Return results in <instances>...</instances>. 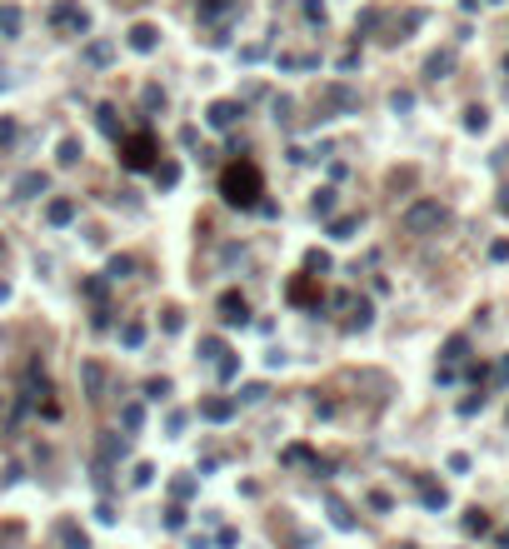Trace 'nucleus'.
<instances>
[{
  "label": "nucleus",
  "instance_id": "obj_1",
  "mask_svg": "<svg viewBox=\"0 0 509 549\" xmlns=\"http://www.w3.org/2000/svg\"><path fill=\"white\" fill-rule=\"evenodd\" d=\"M220 195H225L230 205H240V210L260 205V170H254V160L230 165V170L220 175Z\"/></svg>",
  "mask_w": 509,
  "mask_h": 549
},
{
  "label": "nucleus",
  "instance_id": "obj_2",
  "mask_svg": "<svg viewBox=\"0 0 509 549\" xmlns=\"http://www.w3.org/2000/svg\"><path fill=\"white\" fill-rule=\"evenodd\" d=\"M399 220H405V235H439V230L450 225V210L439 200H415Z\"/></svg>",
  "mask_w": 509,
  "mask_h": 549
},
{
  "label": "nucleus",
  "instance_id": "obj_3",
  "mask_svg": "<svg viewBox=\"0 0 509 549\" xmlns=\"http://www.w3.org/2000/svg\"><path fill=\"white\" fill-rule=\"evenodd\" d=\"M50 26L70 30V35H85V30H90V15H85L75 0H55V6H50Z\"/></svg>",
  "mask_w": 509,
  "mask_h": 549
},
{
  "label": "nucleus",
  "instance_id": "obj_4",
  "mask_svg": "<svg viewBox=\"0 0 509 549\" xmlns=\"http://www.w3.org/2000/svg\"><path fill=\"white\" fill-rule=\"evenodd\" d=\"M120 160H125V170H150L155 165V140L150 135H130L120 145Z\"/></svg>",
  "mask_w": 509,
  "mask_h": 549
},
{
  "label": "nucleus",
  "instance_id": "obj_5",
  "mask_svg": "<svg viewBox=\"0 0 509 549\" xmlns=\"http://www.w3.org/2000/svg\"><path fill=\"white\" fill-rule=\"evenodd\" d=\"M320 100H325V110H335V115H350V110H359V95L345 86V80H330V86L320 90Z\"/></svg>",
  "mask_w": 509,
  "mask_h": 549
},
{
  "label": "nucleus",
  "instance_id": "obj_6",
  "mask_svg": "<svg viewBox=\"0 0 509 549\" xmlns=\"http://www.w3.org/2000/svg\"><path fill=\"white\" fill-rule=\"evenodd\" d=\"M240 115H245V105H240V100H215V105L205 110V120L215 125V130H235Z\"/></svg>",
  "mask_w": 509,
  "mask_h": 549
},
{
  "label": "nucleus",
  "instance_id": "obj_7",
  "mask_svg": "<svg viewBox=\"0 0 509 549\" xmlns=\"http://www.w3.org/2000/svg\"><path fill=\"white\" fill-rule=\"evenodd\" d=\"M220 320H225V325H245V320H250V300H245L240 290H225V295H220Z\"/></svg>",
  "mask_w": 509,
  "mask_h": 549
},
{
  "label": "nucleus",
  "instance_id": "obj_8",
  "mask_svg": "<svg viewBox=\"0 0 509 549\" xmlns=\"http://www.w3.org/2000/svg\"><path fill=\"white\" fill-rule=\"evenodd\" d=\"M46 190H50V175L46 170H26V175L15 180V200H40Z\"/></svg>",
  "mask_w": 509,
  "mask_h": 549
},
{
  "label": "nucleus",
  "instance_id": "obj_9",
  "mask_svg": "<svg viewBox=\"0 0 509 549\" xmlns=\"http://www.w3.org/2000/svg\"><path fill=\"white\" fill-rule=\"evenodd\" d=\"M155 46H160V30H155V26H145V20H140V26H130V50L150 55Z\"/></svg>",
  "mask_w": 509,
  "mask_h": 549
},
{
  "label": "nucleus",
  "instance_id": "obj_10",
  "mask_svg": "<svg viewBox=\"0 0 509 549\" xmlns=\"http://www.w3.org/2000/svg\"><path fill=\"white\" fill-rule=\"evenodd\" d=\"M200 415L210 419V425H225V419L235 415V399H205V405H200Z\"/></svg>",
  "mask_w": 509,
  "mask_h": 549
},
{
  "label": "nucleus",
  "instance_id": "obj_11",
  "mask_svg": "<svg viewBox=\"0 0 509 549\" xmlns=\"http://www.w3.org/2000/svg\"><path fill=\"white\" fill-rule=\"evenodd\" d=\"M419 499L430 504V510H444V504H450V495H444V484H435V479H419Z\"/></svg>",
  "mask_w": 509,
  "mask_h": 549
},
{
  "label": "nucleus",
  "instance_id": "obj_12",
  "mask_svg": "<svg viewBox=\"0 0 509 549\" xmlns=\"http://www.w3.org/2000/svg\"><path fill=\"white\" fill-rule=\"evenodd\" d=\"M46 220H50V225H70V220H75V200H50V205H46Z\"/></svg>",
  "mask_w": 509,
  "mask_h": 549
},
{
  "label": "nucleus",
  "instance_id": "obj_13",
  "mask_svg": "<svg viewBox=\"0 0 509 549\" xmlns=\"http://www.w3.org/2000/svg\"><path fill=\"white\" fill-rule=\"evenodd\" d=\"M359 225H365V215H339V220H330V235L335 240H350Z\"/></svg>",
  "mask_w": 509,
  "mask_h": 549
},
{
  "label": "nucleus",
  "instance_id": "obj_14",
  "mask_svg": "<svg viewBox=\"0 0 509 549\" xmlns=\"http://www.w3.org/2000/svg\"><path fill=\"white\" fill-rule=\"evenodd\" d=\"M225 10H240V0H200V20H220Z\"/></svg>",
  "mask_w": 509,
  "mask_h": 549
},
{
  "label": "nucleus",
  "instance_id": "obj_15",
  "mask_svg": "<svg viewBox=\"0 0 509 549\" xmlns=\"http://www.w3.org/2000/svg\"><path fill=\"white\" fill-rule=\"evenodd\" d=\"M450 66H455V55H450V50H439V55H430L424 75H430V80H444V75H450Z\"/></svg>",
  "mask_w": 509,
  "mask_h": 549
},
{
  "label": "nucleus",
  "instance_id": "obj_16",
  "mask_svg": "<svg viewBox=\"0 0 509 549\" xmlns=\"http://www.w3.org/2000/svg\"><path fill=\"white\" fill-rule=\"evenodd\" d=\"M484 125H490V110H484V105H470V110H464V130H484Z\"/></svg>",
  "mask_w": 509,
  "mask_h": 549
},
{
  "label": "nucleus",
  "instance_id": "obj_17",
  "mask_svg": "<svg viewBox=\"0 0 509 549\" xmlns=\"http://www.w3.org/2000/svg\"><path fill=\"white\" fill-rule=\"evenodd\" d=\"M320 55H280V70H315Z\"/></svg>",
  "mask_w": 509,
  "mask_h": 549
},
{
  "label": "nucleus",
  "instance_id": "obj_18",
  "mask_svg": "<svg viewBox=\"0 0 509 549\" xmlns=\"http://www.w3.org/2000/svg\"><path fill=\"white\" fill-rule=\"evenodd\" d=\"M335 205H339V195H335V190H320V195H315V215H320V220H330V215H335Z\"/></svg>",
  "mask_w": 509,
  "mask_h": 549
},
{
  "label": "nucleus",
  "instance_id": "obj_19",
  "mask_svg": "<svg viewBox=\"0 0 509 549\" xmlns=\"http://www.w3.org/2000/svg\"><path fill=\"white\" fill-rule=\"evenodd\" d=\"M85 390H90V399H100V390H105V370L100 365H85Z\"/></svg>",
  "mask_w": 509,
  "mask_h": 549
},
{
  "label": "nucleus",
  "instance_id": "obj_20",
  "mask_svg": "<svg viewBox=\"0 0 509 549\" xmlns=\"http://www.w3.org/2000/svg\"><path fill=\"white\" fill-rule=\"evenodd\" d=\"M464 355H470V340H464V335H455V340L444 345V365H455V360H464Z\"/></svg>",
  "mask_w": 509,
  "mask_h": 549
},
{
  "label": "nucleus",
  "instance_id": "obj_21",
  "mask_svg": "<svg viewBox=\"0 0 509 549\" xmlns=\"http://www.w3.org/2000/svg\"><path fill=\"white\" fill-rule=\"evenodd\" d=\"M200 350H205V355H200V360H210V365H220V360H225V355H230V350H225V340H215V335H210V340H205Z\"/></svg>",
  "mask_w": 509,
  "mask_h": 549
},
{
  "label": "nucleus",
  "instance_id": "obj_22",
  "mask_svg": "<svg viewBox=\"0 0 509 549\" xmlns=\"http://www.w3.org/2000/svg\"><path fill=\"white\" fill-rule=\"evenodd\" d=\"M110 55H115V50L105 46V40H90V46H85V60H90V66H105Z\"/></svg>",
  "mask_w": 509,
  "mask_h": 549
},
{
  "label": "nucleus",
  "instance_id": "obj_23",
  "mask_svg": "<svg viewBox=\"0 0 509 549\" xmlns=\"http://www.w3.org/2000/svg\"><path fill=\"white\" fill-rule=\"evenodd\" d=\"M330 519L339 524V530H355V515H350V510H345L339 499H330Z\"/></svg>",
  "mask_w": 509,
  "mask_h": 549
},
{
  "label": "nucleus",
  "instance_id": "obj_24",
  "mask_svg": "<svg viewBox=\"0 0 509 549\" xmlns=\"http://www.w3.org/2000/svg\"><path fill=\"white\" fill-rule=\"evenodd\" d=\"M120 340H125V345L135 350V345L145 340V325H140V320H125V330H120Z\"/></svg>",
  "mask_w": 509,
  "mask_h": 549
},
{
  "label": "nucleus",
  "instance_id": "obj_25",
  "mask_svg": "<svg viewBox=\"0 0 509 549\" xmlns=\"http://www.w3.org/2000/svg\"><path fill=\"white\" fill-rule=\"evenodd\" d=\"M120 425H125V430H140V425H145V410H140V405H125V410H120Z\"/></svg>",
  "mask_w": 509,
  "mask_h": 549
},
{
  "label": "nucleus",
  "instance_id": "obj_26",
  "mask_svg": "<svg viewBox=\"0 0 509 549\" xmlns=\"http://www.w3.org/2000/svg\"><path fill=\"white\" fill-rule=\"evenodd\" d=\"M100 130H105V135H125V130H120V120H115V110H110V105H100Z\"/></svg>",
  "mask_w": 509,
  "mask_h": 549
},
{
  "label": "nucleus",
  "instance_id": "obj_27",
  "mask_svg": "<svg viewBox=\"0 0 509 549\" xmlns=\"http://www.w3.org/2000/svg\"><path fill=\"white\" fill-rule=\"evenodd\" d=\"M75 160H80V140L66 135V140H60V165H75Z\"/></svg>",
  "mask_w": 509,
  "mask_h": 549
},
{
  "label": "nucleus",
  "instance_id": "obj_28",
  "mask_svg": "<svg viewBox=\"0 0 509 549\" xmlns=\"http://www.w3.org/2000/svg\"><path fill=\"white\" fill-rule=\"evenodd\" d=\"M155 180H160V185L170 190V185L180 180V165H170V160H165V165H155Z\"/></svg>",
  "mask_w": 509,
  "mask_h": 549
},
{
  "label": "nucleus",
  "instance_id": "obj_29",
  "mask_svg": "<svg viewBox=\"0 0 509 549\" xmlns=\"http://www.w3.org/2000/svg\"><path fill=\"white\" fill-rule=\"evenodd\" d=\"M0 30H6V35H15V30H20V10H15V6L0 10Z\"/></svg>",
  "mask_w": 509,
  "mask_h": 549
},
{
  "label": "nucleus",
  "instance_id": "obj_30",
  "mask_svg": "<svg viewBox=\"0 0 509 549\" xmlns=\"http://www.w3.org/2000/svg\"><path fill=\"white\" fill-rule=\"evenodd\" d=\"M130 270H135V260L115 255V260H110V270H105V274H110V280H125V274H130Z\"/></svg>",
  "mask_w": 509,
  "mask_h": 549
},
{
  "label": "nucleus",
  "instance_id": "obj_31",
  "mask_svg": "<svg viewBox=\"0 0 509 549\" xmlns=\"http://www.w3.org/2000/svg\"><path fill=\"white\" fill-rule=\"evenodd\" d=\"M464 530H470V535H484V530H490V519H484L479 510H470V515H464Z\"/></svg>",
  "mask_w": 509,
  "mask_h": 549
},
{
  "label": "nucleus",
  "instance_id": "obj_32",
  "mask_svg": "<svg viewBox=\"0 0 509 549\" xmlns=\"http://www.w3.org/2000/svg\"><path fill=\"white\" fill-rule=\"evenodd\" d=\"M215 375H220V379H235V375H240V360H235V355H225V360L215 365Z\"/></svg>",
  "mask_w": 509,
  "mask_h": 549
},
{
  "label": "nucleus",
  "instance_id": "obj_33",
  "mask_svg": "<svg viewBox=\"0 0 509 549\" xmlns=\"http://www.w3.org/2000/svg\"><path fill=\"white\" fill-rule=\"evenodd\" d=\"M265 395H270L265 385H245V390L235 395V405H240V399H245V405H254V399H265Z\"/></svg>",
  "mask_w": 509,
  "mask_h": 549
},
{
  "label": "nucleus",
  "instance_id": "obj_34",
  "mask_svg": "<svg viewBox=\"0 0 509 549\" xmlns=\"http://www.w3.org/2000/svg\"><path fill=\"white\" fill-rule=\"evenodd\" d=\"M305 265H310L315 274H325V270H330V255H320V250H310V255H305Z\"/></svg>",
  "mask_w": 509,
  "mask_h": 549
},
{
  "label": "nucleus",
  "instance_id": "obj_35",
  "mask_svg": "<svg viewBox=\"0 0 509 549\" xmlns=\"http://www.w3.org/2000/svg\"><path fill=\"white\" fill-rule=\"evenodd\" d=\"M165 524H170V530H185V510H180V504H170V510H165Z\"/></svg>",
  "mask_w": 509,
  "mask_h": 549
},
{
  "label": "nucleus",
  "instance_id": "obj_36",
  "mask_svg": "<svg viewBox=\"0 0 509 549\" xmlns=\"http://www.w3.org/2000/svg\"><path fill=\"white\" fill-rule=\"evenodd\" d=\"M160 325H165V335H175V330L185 325V315H180V310H165V320H160Z\"/></svg>",
  "mask_w": 509,
  "mask_h": 549
},
{
  "label": "nucleus",
  "instance_id": "obj_37",
  "mask_svg": "<svg viewBox=\"0 0 509 549\" xmlns=\"http://www.w3.org/2000/svg\"><path fill=\"white\" fill-rule=\"evenodd\" d=\"M305 20H320V26H325V6H320V0H305Z\"/></svg>",
  "mask_w": 509,
  "mask_h": 549
},
{
  "label": "nucleus",
  "instance_id": "obj_38",
  "mask_svg": "<svg viewBox=\"0 0 509 549\" xmlns=\"http://www.w3.org/2000/svg\"><path fill=\"white\" fill-rule=\"evenodd\" d=\"M145 395H150V399H160V395H170V379H150V385H145Z\"/></svg>",
  "mask_w": 509,
  "mask_h": 549
},
{
  "label": "nucleus",
  "instance_id": "obj_39",
  "mask_svg": "<svg viewBox=\"0 0 509 549\" xmlns=\"http://www.w3.org/2000/svg\"><path fill=\"white\" fill-rule=\"evenodd\" d=\"M285 459H290V464H305V459H310V450H305V445H290V450H285Z\"/></svg>",
  "mask_w": 509,
  "mask_h": 549
},
{
  "label": "nucleus",
  "instance_id": "obj_40",
  "mask_svg": "<svg viewBox=\"0 0 509 549\" xmlns=\"http://www.w3.org/2000/svg\"><path fill=\"white\" fill-rule=\"evenodd\" d=\"M15 140V120H0V145H10Z\"/></svg>",
  "mask_w": 509,
  "mask_h": 549
},
{
  "label": "nucleus",
  "instance_id": "obj_41",
  "mask_svg": "<svg viewBox=\"0 0 509 549\" xmlns=\"http://www.w3.org/2000/svg\"><path fill=\"white\" fill-rule=\"evenodd\" d=\"M490 255H495V260H509V240H495V245H490Z\"/></svg>",
  "mask_w": 509,
  "mask_h": 549
},
{
  "label": "nucleus",
  "instance_id": "obj_42",
  "mask_svg": "<svg viewBox=\"0 0 509 549\" xmlns=\"http://www.w3.org/2000/svg\"><path fill=\"white\" fill-rule=\"evenodd\" d=\"M499 379H509V360H504V365H499Z\"/></svg>",
  "mask_w": 509,
  "mask_h": 549
}]
</instances>
